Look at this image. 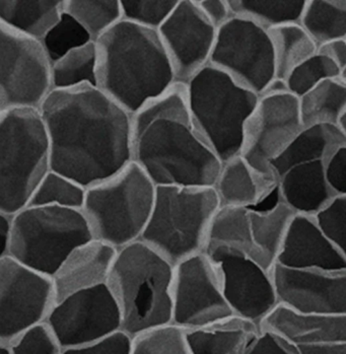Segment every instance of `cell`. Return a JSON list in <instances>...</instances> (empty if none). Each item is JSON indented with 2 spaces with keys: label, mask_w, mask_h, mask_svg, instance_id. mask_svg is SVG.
Returning a JSON list of instances; mask_svg holds the SVG:
<instances>
[{
  "label": "cell",
  "mask_w": 346,
  "mask_h": 354,
  "mask_svg": "<svg viewBox=\"0 0 346 354\" xmlns=\"http://www.w3.org/2000/svg\"><path fill=\"white\" fill-rule=\"evenodd\" d=\"M49 141L50 171L84 189L132 162V116L99 88L52 90L38 110Z\"/></svg>",
  "instance_id": "obj_1"
},
{
  "label": "cell",
  "mask_w": 346,
  "mask_h": 354,
  "mask_svg": "<svg viewBox=\"0 0 346 354\" xmlns=\"http://www.w3.org/2000/svg\"><path fill=\"white\" fill-rule=\"evenodd\" d=\"M131 149L156 187L212 188L221 167L196 130L183 84L132 115Z\"/></svg>",
  "instance_id": "obj_2"
},
{
  "label": "cell",
  "mask_w": 346,
  "mask_h": 354,
  "mask_svg": "<svg viewBox=\"0 0 346 354\" xmlns=\"http://www.w3.org/2000/svg\"><path fill=\"white\" fill-rule=\"evenodd\" d=\"M95 47L97 88L131 116L177 84L156 32L121 19Z\"/></svg>",
  "instance_id": "obj_3"
},
{
  "label": "cell",
  "mask_w": 346,
  "mask_h": 354,
  "mask_svg": "<svg viewBox=\"0 0 346 354\" xmlns=\"http://www.w3.org/2000/svg\"><path fill=\"white\" fill-rule=\"evenodd\" d=\"M175 266L141 241L117 251L107 286L121 316V331L136 339L172 325Z\"/></svg>",
  "instance_id": "obj_4"
},
{
  "label": "cell",
  "mask_w": 346,
  "mask_h": 354,
  "mask_svg": "<svg viewBox=\"0 0 346 354\" xmlns=\"http://www.w3.org/2000/svg\"><path fill=\"white\" fill-rule=\"evenodd\" d=\"M219 205L213 188L156 187L141 242L174 266L203 253Z\"/></svg>",
  "instance_id": "obj_5"
},
{
  "label": "cell",
  "mask_w": 346,
  "mask_h": 354,
  "mask_svg": "<svg viewBox=\"0 0 346 354\" xmlns=\"http://www.w3.org/2000/svg\"><path fill=\"white\" fill-rule=\"evenodd\" d=\"M185 93L196 130L219 162L240 156L244 126L258 95L210 64L185 84Z\"/></svg>",
  "instance_id": "obj_6"
},
{
  "label": "cell",
  "mask_w": 346,
  "mask_h": 354,
  "mask_svg": "<svg viewBox=\"0 0 346 354\" xmlns=\"http://www.w3.org/2000/svg\"><path fill=\"white\" fill-rule=\"evenodd\" d=\"M50 171L49 141L38 111L0 115V212L14 216L27 207Z\"/></svg>",
  "instance_id": "obj_7"
},
{
  "label": "cell",
  "mask_w": 346,
  "mask_h": 354,
  "mask_svg": "<svg viewBox=\"0 0 346 354\" xmlns=\"http://www.w3.org/2000/svg\"><path fill=\"white\" fill-rule=\"evenodd\" d=\"M156 187L131 162L118 175L86 189L82 214L93 240L118 250L140 240Z\"/></svg>",
  "instance_id": "obj_8"
},
{
  "label": "cell",
  "mask_w": 346,
  "mask_h": 354,
  "mask_svg": "<svg viewBox=\"0 0 346 354\" xmlns=\"http://www.w3.org/2000/svg\"><path fill=\"white\" fill-rule=\"evenodd\" d=\"M93 240L80 210L27 206L12 217L8 256L48 278L76 248Z\"/></svg>",
  "instance_id": "obj_9"
},
{
  "label": "cell",
  "mask_w": 346,
  "mask_h": 354,
  "mask_svg": "<svg viewBox=\"0 0 346 354\" xmlns=\"http://www.w3.org/2000/svg\"><path fill=\"white\" fill-rule=\"evenodd\" d=\"M346 147V134L335 126L308 128L272 162L278 201L295 214L311 216L336 197L325 181L327 160Z\"/></svg>",
  "instance_id": "obj_10"
},
{
  "label": "cell",
  "mask_w": 346,
  "mask_h": 354,
  "mask_svg": "<svg viewBox=\"0 0 346 354\" xmlns=\"http://www.w3.org/2000/svg\"><path fill=\"white\" fill-rule=\"evenodd\" d=\"M299 99L276 82L258 101L244 126L241 158L256 176L275 182L272 162L304 131Z\"/></svg>",
  "instance_id": "obj_11"
},
{
  "label": "cell",
  "mask_w": 346,
  "mask_h": 354,
  "mask_svg": "<svg viewBox=\"0 0 346 354\" xmlns=\"http://www.w3.org/2000/svg\"><path fill=\"white\" fill-rule=\"evenodd\" d=\"M295 216L277 201L268 210L219 208L211 223L204 252L230 250L271 271L291 219Z\"/></svg>",
  "instance_id": "obj_12"
},
{
  "label": "cell",
  "mask_w": 346,
  "mask_h": 354,
  "mask_svg": "<svg viewBox=\"0 0 346 354\" xmlns=\"http://www.w3.org/2000/svg\"><path fill=\"white\" fill-rule=\"evenodd\" d=\"M210 65L258 97L276 82L268 32L243 17L233 16L217 30Z\"/></svg>",
  "instance_id": "obj_13"
},
{
  "label": "cell",
  "mask_w": 346,
  "mask_h": 354,
  "mask_svg": "<svg viewBox=\"0 0 346 354\" xmlns=\"http://www.w3.org/2000/svg\"><path fill=\"white\" fill-rule=\"evenodd\" d=\"M51 64L39 41L0 21V109L39 110L51 92Z\"/></svg>",
  "instance_id": "obj_14"
},
{
  "label": "cell",
  "mask_w": 346,
  "mask_h": 354,
  "mask_svg": "<svg viewBox=\"0 0 346 354\" xmlns=\"http://www.w3.org/2000/svg\"><path fill=\"white\" fill-rule=\"evenodd\" d=\"M44 324L63 351L121 331L120 310L107 284H101L54 304Z\"/></svg>",
  "instance_id": "obj_15"
},
{
  "label": "cell",
  "mask_w": 346,
  "mask_h": 354,
  "mask_svg": "<svg viewBox=\"0 0 346 354\" xmlns=\"http://www.w3.org/2000/svg\"><path fill=\"white\" fill-rule=\"evenodd\" d=\"M53 305L51 278L10 256L0 260V345L10 346L24 333L44 323Z\"/></svg>",
  "instance_id": "obj_16"
},
{
  "label": "cell",
  "mask_w": 346,
  "mask_h": 354,
  "mask_svg": "<svg viewBox=\"0 0 346 354\" xmlns=\"http://www.w3.org/2000/svg\"><path fill=\"white\" fill-rule=\"evenodd\" d=\"M232 316L217 267L208 254L203 252L176 265L172 325L186 331Z\"/></svg>",
  "instance_id": "obj_17"
},
{
  "label": "cell",
  "mask_w": 346,
  "mask_h": 354,
  "mask_svg": "<svg viewBox=\"0 0 346 354\" xmlns=\"http://www.w3.org/2000/svg\"><path fill=\"white\" fill-rule=\"evenodd\" d=\"M217 267L221 288L234 316L261 323L278 306L271 271L230 250L204 252Z\"/></svg>",
  "instance_id": "obj_18"
},
{
  "label": "cell",
  "mask_w": 346,
  "mask_h": 354,
  "mask_svg": "<svg viewBox=\"0 0 346 354\" xmlns=\"http://www.w3.org/2000/svg\"><path fill=\"white\" fill-rule=\"evenodd\" d=\"M156 32L177 84H186L210 64L217 30L202 15L194 0H179Z\"/></svg>",
  "instance_id": "obj_19"
},
{
  "label": "cell",
  "mask_w": 346,
  "mask_h": 354,
  "mask_svg": "<svg viewBox=\"0 0 346 354\" xmlns=\"http://www.w3.org/2000/svg\"><path fill=\"white\" fill-rule=\"evenodd\" d=\"M271 273L278 305L306 314L346 315V272L275 264Z\"/></svg>",
  "instance_id": "obj_20"
},
{
  "label": "cell",
  "mask_w": 346,
  "mask_h": 354,
  "mask_svg": "<svg viewBox=\"0 0 346 354\" xmlns=\"http://www.w3.org/2000/svg\"><path fill=\"white\" fill-rule=\"evenodd\" d=\"M275 264L286 268L346 272V253L322 234L312 216L295 214L287 227Z\"/></svg>",
  "instance_id": "obj_21"
},
{
  "label": "cell",
  "mask_w": 346,
  "mask_h": 354,
  "mask_svg": "<svg viewBox=\"0 0 346 354\" xmlns=\"http://www.w3.org/2000/svg\"><path fill=\"white\" fill-rule=\"evenodd\" d=\"M266 330L293 346L346 343V315L306 314L278 305L261 323Z\"/></svg>",
  "instance_id": "obj_22"
},
{
  "label": "cell",
  "mask_w": 346,
  "mask_h": 354,
  "mask_svg": "<svg viewBox=\"0 0 346 354\" xmlns=\"http://www.w3.org/2000/svg\"><path fill=\"white\" fill-rule=\"evenodd\" d=\"M117 250L91 240L73 250L51 277L54 304L80 290L105 284Z\"/></svg>",
  "instance_id": "obj_23"
},
{
  "label": "cell",
  "mask_w": 346,
  "mask_h": 354,
  "mask_svg": "<svg viewBox=\"0 0 346 354\" xmlns=\"http://www.w3.org/2000/svg\"><path fill=\"white\" fill-rule=\"evenodd\" d=\"M259 332L255 324L232 316L183 331V336L189 354H243Z\"/></svg>",
  "instance_id": "obj_24"
},
{
  "label": "cell",
  "mask_w": 346,
  "mask_h": 354,
  "mask_svg": "<svg viewBox=\"0 0 346 354\" xmlns=\"http://www.w3.org/2000/svg\"><path fill=\"white\" fill-rule=\"evenodd\" d=\"M212 188L219 208H252L276 190L256 176L241 156L221 164Z\"/></svg>",
  "instance_id": "obj_25"
},
{
  "label": "cell",
  "mask_w": 346,
  "mask_h": 354,
  "mask_svg": "<svg viewBox=\"0 0 346 354\" xmlns=\"http://www.w3.org/2000/svg\"><path fill=\"white\" fill-rule=\"evenodd\" d=\"M62 12L63 0H0V21L39 42Z\"/></svg>",
  "instance_id": "obj_26"
},
{
  "label": "cell",
  "mask_w": 346,
  "mask_h": 354,
  "mask_svg": "<svg viewBox=\"0 0 346 354\" xmlns=\"http://www.w3.org/2000/svg\"><path fill=\"white\" fill-rule=\"evenodd\" d=\"M299 110L304 129L335 126L346 113V80H327L299 97Z\"/></svg>",
  "instance_id": "obj_27"
},
{
  "label": "cell",
  "mask_w": 346,
  "mask_h": 354,
  "mask_svg": "<svg viewBox=\"0 0 346 354\" xmlns=\"http://www.w3.org/2000/svg\"><path fill=\"white\" fill-rule=\"evenodd\" d=\"M268 34L273 49L275 80L284 84L295 67L317 53L318 46L299 24L275 28Z\"/></svg>",
  "instance_id": "obj_28"
},
{
  "label": "cell",
  "mask_w": 346,
  "mask_h": 354,
  "mask_svg": "<svg viewBox=\"0 0 346 354\" xmlns=\"http://www.w3.org/2000/svg\"><path fill=\"white\" fill-rule=\"evenodd\" d=\"M299 25L318 47L346 39L345 0H307Z\"/></svg>",
  "instance_id": "obj_29"
},
{
  "label": "cell",
  "mask_w": 346,
  "mask_h": 354,
  "mask_svg": "<svg viewBox=\"0 0 346 354\" xmlns=\"http://www.w3.org/2000/svg\"><path fill=\"white\" fill-rule=\"evenodd\" d=\"M307 0H228L233 16L243 17L265 31L299 24Z\"/></svg>",
  "instance_id": "obj_30"
},
{
  "label": "cell",
  "mask_w": 346,
  "mask_h": 354,
  "mask_svg": "<svg viewBox=\"0 0 346 354\" xmlns=\"http://www.w3.org/2000/svg\"><path fill=\"white\" fill-rule=\"evenodd\" d=\"M84 84L97 88L95 42L71 50L51 64L52 90H69Z\"/></svg>",
  "instance_id": "obj_31"
},
{
  "label": "cell",
  "mask_w": 346,
  "mask_h": 354,
  "mask_svg": "<svg viewBox=\"0 0 346 354\" xmlns=\"http://www.w3.org/2000/svg\"><path fill=\"white\" fill-rule=\"evenodd\" d=\"M66 12L97 42L122 19L120 0H63Z\"/></svg>",
  "instance_id": "obj_32"
},
{
  "label": "cell",
  "mask_w": 346,
  "mask_h": 354,
  "mask_svg": "<svg viewBox=\"0 0 346 354\" xmlns=\"http://www.w3.org/2000/svg\"><path fill=\"white\" fill-rule=\"evenodd\" d=\"M84 197L86 189L84 187L55 171H49L33 193L28 206H55L82 212Z\"/></svg>",
  "instance_id": "obj_33"
},
{
  "label": "cell",
  "mask_w": 346,
  "mask_h": 354,
  "mask_svg": "<svg viewBox=\"0 0 346 354\" xmlns=\"http://www.w3.org/2000/svg\"><path fill=\"white\" fill-rule=\"evenodd\" d=\"M334 78L346 80V71H341L329 58L316 53L295 67L284 86L287 92L299 99L321 82Z\"/></svg>",
  "instance_id": "obj_34"
},
{
  "label": "cell",
  "mask_w": 346,
  "mask_h": 354,
  "mask_svg": "<svg viewBox=\"0 0 346 354\" xmlns=\"http://www.w3.org/2000/svg\"><path fill=\"white\" fill-rule=\"evenodd\" d=\"M93 42L88 32L73 19L63 12L57 23L41 41L50 64L76 48Z\"/></svg>",
  "instance_id": "obj_35"
},
{
  "label": "cell",
  "mask_w": 346,
  "mask_h": 354,
  "mask_svg": "<svg viewBox=\"0 0 346 354\" xmlns=\"http://www.w3.org/2000/svg\"><path fill=\"white\" fill-rule=\"evenodd\" d=\"M179 0H120L122 19L158 32Z\"/></svg>",
  "instance_id": "obj_36"
},
{
  "label": "cell",
  "mask_w": 346,
  "mask_h": 354,
  "mask_svg": "<svg viewBox=\"0 0 346 354\" xmlns=\"http://www.w3.org/2000/svg\"><path fill=\"white\" fill-rule=\"evenodd\" d=\"M312 217L322 234L346 253V195L334 197Z\"/></svg>",
  "instance_id": "obj_37"
},
{
  "label": "cell",
  "mask_w": 346,
  "mask_h": 354,
  "mask_svg": "<svg viewBox=\"0 0 346 354\" xmlns=\"http://www.w3.org/2000/svg\"><path fill=\"white\" fill-rule=\"evenodd\" d=\"M131 354H189L182 330L170 325L134 339Z\"/></svg>",
  "instance_id": "obj_38"
},
{
  "label": "cell",
  "mask_w": 346,
  "mask_h": 354,
  "mask_svg": "<svg viewBox=\"0 0 346 354\" xmlns=\"http://www.w3.org/2000/svg\"><path fill=\"white\" fill-rule=\"evenodd\" d=\"M8 348L10 354H61L62 351L44 323L24 333Z\"/></svg>",
  "instance_id": "obj_39"
},
{
  "label": "cell",
  "mask_w": 346,
  "mask_h": 354,
  "mask_svg": "<svg viewBox=\"0 0 346 354\" xmlns=\"http://www.w3.org/2000/svg\"><path fill=\"white\" fill-rule=\"evenodd\" d=\"M132 345L134 339L124 332L118 331L84 346L63 349L61 354H131Z\"/></svg>",
  "instance_id": "obj_40"
},
{
  "label": "cell",
  "mask_w": 346,
  "mask_h": 354,
  "mask_svg": "<svg viewBox=\"0 0 346 354\" xmlns=\"http://www.w3.org/2000/svg\"><path fill=\"white\" fill-rule=\"evenodd\" d=\"M243 354H300V351L275 334L260 330Z\"/></svg>",
  "instance_id": "obj_41"
},
{
  "label": "cell",
  "mask_w": 346,
  "mask_h": 354,
  "mask_svg": "<svg viewBox=\"0 0 346 354\" xmlns=\"http://www.w3.org/2000/svg\"><path fill=\"white\" fill-rule=\"evenodd\" d=\"M325 181L333 194L346 195V147L339 149L326 162Z\"/></svg>",
  "instance_id": "obj_42"
},
{
  "label": "cell",
  "mask_w": 346,
  "mask_h": 354,
  "mask_svg": "<svg viewBox=\"0 0 346 354\" xmlns=\"http://www.w3.org/2000/svg\"><path fill=\"white\" fill-rule=\"evenodd\" d=\"M206 19L219 30L233 17L228 0H194Z\"/></svg>",
  "instance_id": "obj_43"
},
{
  "label": "cell",
  "mask_w": 346,
  "mask_h": 354,
  "mask_svg": "<svg viewBox=\"0 0 346 354\" xmlns=\"http://www.w3.org/2000/svg\"><path fill=\"white\" fill-rule=\"evenodd\" d=\"M317 53L329 58L341 71H346V39L325 43L318 47Z\"/></svg>",
  "instance_id": "obj_44"
},
{
  "label": "cell",
  "mask_w": 346,
  "mask_h": 354,
  "mask_svg": "<svg viewBox=\"0 0 346 354\" xmlns=\"http://www.w3.org/2000/svg\"><path fill=\"white\" fill-rule=\"evenodd\" d=\"M12 217L0 212V260L8 256Z\"/></svg>",
  "instance_id": "obj_45"
},
{
  "label": "cell",
  "mask_w": 346,
  "mask_h": 354,
  "mask_svg": "<svg viewBox=\"0 0 346 354\" xmlns=\"http://www.w3.org/2000/svg\"><path fill=\"white\" fill-rule=\"evenodd\" d=\"M300 354H346V343L299 347Z\"/></svg>",
  "instance_id": "obj_46"
},
{
  "label": "cell",
  "mask_w": 346,
  "mask_h": 354,
  "mask_svg": "<svg viewBox=\"0 0 346 354\" xmlns=\"http://www.w3.org/2000/svg\"><path fill=\"white\" fill-rule=\"evenodd\" d=\"M0 354H10V348H8V346L0 345Z\"/></svg>",
  "instance_id": "obj_47"
},
{
  "label": "cell",
  "mask_w": 346,
  "mask_h": 354,
  "mask_svg": "<svg viewBox=\"0 0 346 354\" xmlns=\"http://www.w3.org/2000/svg\"><path fill=\"white\" fill-rule=\"evenodd\" d=\"M2 111L1 109H0V115H1Z\"/></svg>",
  "instance_id": "obj_48"
}]
</instances>
